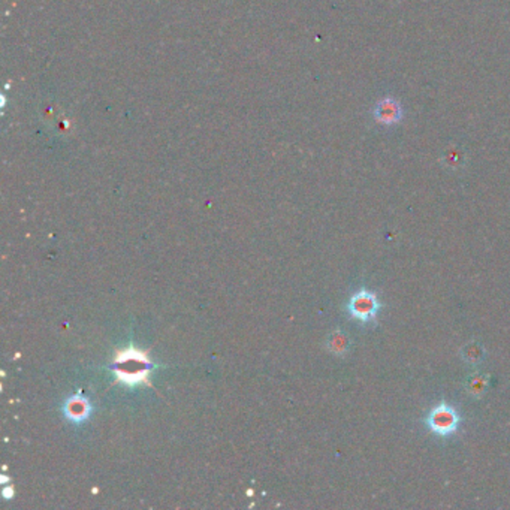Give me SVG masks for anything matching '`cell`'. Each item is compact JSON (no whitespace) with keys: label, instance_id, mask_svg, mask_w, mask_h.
Listing matches in <instances>:
<instances>
[{"label":"cell","instance_id":"9c48e42d","mask_svg":"<svg viewBox=\"0 0 510 510\" xmlns=\"http://www.w3.org/2000/svg\"><path fill=\"white\" fill-rule=\"evenodd\" d=\"M12 496H14V491H12V488H5V489H3V497H5L6 500L12 498Z\"/></svg>","mask_w":510,"mask_h":510},{"label":"cell","instance_id":"5b68a950","mask_svg":"<svg viewBox=\"0 0 510 510\" xmlns=\"http://www.w3.org/2000/svg\"><path fill=\"white\" fill-rule=\"evenodd\" d=\"M461 353H463V358L465 361H469L470 364H476V362H479L483 358V349L478 343L467 344Z\"/></svg>","mask_w":510,"mask_h":510},{"label":"cell","instance_id":"6da1fadb","mask_svg":"<svg viewBox=\"0 0 510 510\" xmlns=\"http://www.w3.org/2000/svg\"><path fill=\"white\" fill-rule=\"evenodd\" d=\"M153 367L154 365L151 364L150 359L147 358L145 353L134 348H129L125 352H120L116 357L114 364L111 365L112 371H114L120 382L129 387H134L141 383L150 385L149 374Z\"/></svg>","mask_w":510,"mask_h":510},{"label":"cell","instance_id":"277c9868","mask_svg":"<svg viewBox=\"0 0 510 510\" xmlns=\"http://www.w3.org/2000/svg\"><path fill=\"white\" fill-rule=\"evenodd\" d=\"M63 410L69 421L80 423L89 418V414L92 412V405L87 399H84L81 394H78L66 401Z\"/></svg>","mask_w":510,"mask_h":510},{"label":"cell","instance_id":"52a82bcc","mask_svg":"<svg viewBox=\"0 0 510 510\" xmlns=\"http://www.w3.org/2000/svg\"><path fill=\"white\" fill-rule=\"evenodd\" d=\"M379 117L383 120L385 123L392 122L396 117H399V108L392 105V102H383L382 105L379 107Z\"/></svg>","mask_w":510,"mask_h":510},{"label":"cell","instance_id":"8992f818","mask_svg":"<svg viewBox=\"0 0 510 510\" xmlns=\"http://www.w3.org/2000/svg\"><path fill=\"white\" fill-rule=\"evenodd\" d=\"M330 349L334 353H344L349 349V339L343 332H335L331 335L330 339Z\"/></svg>","mask_w":510,"mask_h":510},{"label":"cell","instance_id":"ba28073f","mask_svg":"<svg viewBox=\"0 0 510 510\" xmlns=\"http://www.w3.org/2000/svg\"><path fill=\"white\" fill-rule=\"evenodd\" d=\"M467 389L471 395H480L485 392L487 389V377L483 376H474L469 380V385H467Z\"/></svg>","mask_w":510,"mask_h":510},{"label":"cell","instance_id":"7a4b0ae2","mask_svg":"<svg viewBox=\"0 0 510 510\" xmlns=\"http://www.w3.org/2000/svg\"><path fill=\"white\" fill-rule=\"evenodd\" d=\"M458 423H460V416H458L456 410L446 403L436 405V407L429 412L427 418V425L437 436H451L458 429Z\"/></svg>","mask_w":510,"mask_h":510},{"label":"cell","instance_id":"3957f363","mask_svg":"<svg viewBox=\"0 0 510 510\" xmlns=\"http://www.w3.org/2000/svg\"><path fill=\"white\" fill-rule=\"evenodd\" d=\"M379 299L373 292L361 290L355 293L349 301L348 310L352 317H355L359 322H370L376 317L379 311Z\"/></svg>","mask_w":510,"mask_h":510}]
</instances>
